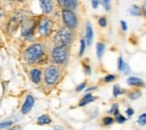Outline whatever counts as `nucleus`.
Segmentation results:
<instances>
[{
  "label": "nucleus",
  "instance_id": "obj_17",
  "mask_svg": "<svg viewBox=\"0 0 146 130\" xmlns=\"http://www.w3.org/2000/svg\"><path fill=\"white\" fill-rule=\"evenodd\" d=\"M96 49H97V56H98V58H101L102 55H104V53H105L106 45H105L104 43H98Z\"/></svg>",
  "mask_w": 146,
  "mask_h": 130
},
{
  "label": "nucleus",
  "instance_id": "obj_33",
  "mask_svg": "<svg viewBox=\"0 0 146 130\" xmlns=\"http://www.w3.org/2000/svg\"><path fill=\"white\" fill-rule=\"evenodd\" d=\"M102 3H104V7L106 8V10H109L110 9V0H102Z\"/></svg>",
  "mask_w": 146,
  "mask_h": 130
},
{
  "label": "nucleus",
  "instance_id": "obj_8",
  "mask_svg": "<svg viewBox=\"0 0 146 130\" xmlns=\"http://www.w3.org/2000/svg\"><path fill=\"white\" fill-rule=\"evenodd\" d=\"M34 102H35L34 96L32 94H28L26 96V99H25V102H24L23 107H21V113L26 114V113H28V112L31 111L32 108L34 107Z\"/></svg>",
  "mask_w": 146,
  "mask_h": 130
},
{
  "label": "nucleus",
  "instance_id": "obj_25",
  "mask_svg": "<svg viewBox=\"0 0 146 130\" xmlns=\"http://www.w3.org/2000/svg\"><path fill=\"white\" fill-rule=\"evenodd\" d=\"M11 125H13V121H3V122H0V130L5 129V128H7V127H9Z\"/></svg>",
  "mask_w": 146,
  "mask_h": 130
},
{
  "label": "nucleus",
  "instance_id": "obj_18",
  "mask_svg": "<svg viewBox=\"0 0 146 130\" xmlns=\"http://www.w3.org/2000/svg\"><path fill=\"white\" fill-rule=\"evenodd\" d=\"M129 13H130V15H133V16L139 17V16L142 15V9H139L138 6H133V7L129 9Z\"/></svg>",
  "mask_w": 146,
  "mask_h": 130
},
{
  "label": "nucleus",
  "instance_id": "obj_37",
  "mask_svg": "<svg viewBox=\"0 0 146 130\" xmlns=\"http://www.w3.org/2000/svg\"><path fill=\"white\" fill-rule=\"evenodd\" d=\"M143 13H144V15H145V17H146V0H145V2L143 3Z\"/></svg>",
  "mask_w": 146,
  "mask_h": 130
},
{
  "label": "nucleus",
  "instance_id": "obj_23",
  "mask_svg": "<svg viewBox=\"0 0 146 130\" xmlns=\"http://www.w3.org/2000/svg\"><path fill=\"white\" fill-rule=\"evenodd\" d=\"M84 48H86V40L84 39H81V42H80V52H79V55L80 56L83 55Z\"/></svg>",
  "mask_w": 146,
  "mask_h": 130
},
{
  "label": "nucleus",
  "instance_id": "obj_14",
  "mask_svg": "<svg viewBox=\"0 0 146 130\" xmlns=\"http://www.w3.org/2000/svg\"><path fill=\"white\" fill-rule=\"evenodd\" d=\"M92 39H93V30H92L91 24L90 22H87V28H86V44L88 46H90L92 43Z\"/></svg>",
  "mask_w": 146,
  "mask_h": 130
},
{
  "label": "nucleus",
  "instance_id": "obj_2",
  "mask_svg": "<svg viewBox=\"0 0 146 130\" xmlns=\"http://www.w3.org/2000/svg\"><path fill=\"white\" fill-rule=\"evenodd\" d=\"M73 40L72 30L68 27L60 28L54 36V43L56 46H69Z\"/></svg>",
  "mask_w": 146,
  "mask_h": 130
},
{
  "label": "nucleus",
  "instance_id": "obj_9",
  "mask_svg": "<svg viewBox=\"0 0 146 130\" xmlns=\"http://www.w3.org/2000/svg\"><path fill=\"white\" fill-rule=\"evenodd\" d=\"M39 5H40V8H42L43 13L46 14V15H48L53 11L54 5H53L52 0H39Z\"/></svg>",
  "mask_w": 146,
  "mask_h": 130
},
{
  "label": "nucleus",
  "instance_id": "obj_3",
  "mask_svg": "<svg viewBox=\"0 0 146 130\" xmlns=\"http://www.w3.org/2000/svg\"><path fill=\"white\" fill-rule=\"evenodd\" d=\"M60 76H61V70H60V67L54 66V65L47 66L46 70H45V73H44L45 84L48 85V86H53V85H55L58 82Z\"/></svg>",
  "mask_w": 146,
  "mask_h": 130
},
{
  "label": "nucleus",
  "instance_id": "obj_35",
  "mask_svg": "<svg viewBox=\"0 0 146 130\" xmlns=\"http://www.w3.org/2000/svg\"><path fill=\"white\" fill-rule=\"evenodd\" d=\"M126 113H127L128 117H130V115H133V114H134V110H133L131 108H128L127 110H126Z\"/></svg>",
  "mask_w": 146,
  "mask_h": 130
},
{
  "label": "nucleus",
  "instance_id": "obj_19",
  "mask_svg": "<svg viewBox=\"0 0 146 130\" xmlns=\"http://www.w3.org/2000/svg\"><path fill=\"white\" fill-rule=\"evenodd\" d=\"M141 95H142V92H141V91L134 90V91H131V92L128 94V98H129L130 100H136V99L141 98Z\"/></svg>",
  "mask_w": 146,
  "mask_h": 130
},
{
  "label": "nucleus",
  "instance_id": "obj_39",
  "mask_svg": "<svg viewBox=\"0 0 146 130\" xmlns=\"http://www.w3.org/2000/svg\"><path fill=\"white\" fill-rule=\"evenodd\" d=\"M10 1H14V0H10ZM18 1H24V0H18Z\"/></svg>",
  "mask_w": 146,
  "mask_h": 130
},
{
  "label": "nucleus",
  "instance_id": "obj_11",
  "mask_svg": "<svg viewBox=\"0 0 146 130\" xmlns=\"http://www.w3.org/2000/svg\"><path fill=\"white\" fill-rule=\"evenodd\" d=\"M127 83L130 86H136V88H144L145 86V83L142 79L139 77H135V76H131L127 80Z\"/></svg>",
  "mask_w": 146,
  "mask_h": 130
},
{
  "label": "nucleus",
  "instance_id": "obj_20",
  "mask_svg": "<svg viewBox=\"0 0 146 130\" xmlns=\"http://www.w3.org/2000/svg\"><path fill=\"white\" fill-rule=\"evenodd\" d=\"M123 93H125V91L123 90V89H120V86L119 85H115L113 86V96H118V95H120V94H123Z\"/></svg>",
  "mask_w": 146,
  "mask_h": 130
},
{
  "label": "nucleus",
  "instance_id": "obj_26",
  "mask_svg": "<svg viewBox=\"0 0 146 130\" xmlns=\"http://www.w3.org/2000/svg\"><path fill=\"white\" fill-rule=\"evenodd\" d=\"M98 22H99L100 27H106L107 26V18L106 17H100L99 20H98Z\"/></svg>",
  "mask_w": 146,
  "mask_h": 130
},
{
  "label": "nucleus",
  "instance_id": "obj_4",
  "mask_svg": "<svg viewBox=\"0 0 146 130\" xmlns=\"http://www.w3.org/2000/svg\"><path fill=\"white\" fill-rule=\"evenodd\" d=\"M52 58L58 65L66 64L69 59V46H55L52 51Z\"/></svg>",
  "mask_w": 146,
  "mask_h": 130
},
{
  "label": "nucleus",
  "instance_id": "obj_10",
  "mask_svg": "<svg viewBox=\"0 0 146 130\" xmlns=\"http://www.w3.org/2000/svg\"><path fill=\"white\" fill-rule=\"evenodd\" d=\"M57 2L63 9L68 10H74L78 6V0H57Z\"/></svg>",
  "mask_w": 146,
  "mask_h": 130
},
{
  "label": "nucleus",
  "instance_id": "obj_28",
  "mask_svg": "<svg viewBox=\"0 0 146 130\" xmlns=\"http://www.w3.org/2000/svg\"><path fill=\"white\" fill-rule=\"evenodd\" d=\"M116 80V76L112 74H109L107 75V76H105V79H104V81L105 82H107V83H109V82H112V81H115Z\"/></svg>",
  "mask_w": 146,
  "mask_h": 130
},
{
  "label": "nucleus",
  "instance_id": "obj_13",
  "mask_svg": "<svg viewBox=\"0 0 146 130\" xmlns=\"http://www.w3.org/2000/svg\"><path fill=\"white\" fill-rule=\"evenodd\" d=\"M19 22H20V18L17 17V16H14L13 18L10 19V21H9V24H8V30H9L10 34H13V33L16 32Z\"/></svg>",
  "mask_w": 146,
  "mask_h": 130
},
{
  "label": "nucleus",
  "instance_id": "obj_36",
  "mask_svg": "<svg viewBox=\"0 0 146 130\" xmlns=\"http://www.w3.org/2000/svg\"><path fill=\"white\" fill-rule=\"evenodd\" d=\"M121 27H123V30H127V24L124 20L121 21Z\"/></svg>",
  "mask_w": 146,
  "mask_h": 130
},
{
  "label": "nucleus",
  "instance_id": "obj_31",
  "mask_svg": "<svg viewBox=\"0 0 146 130\" xmlns=\"http://www.w3.org/2000/svg\"><path fill=\"white\" fill-rule=\"evenodd\" d=\"M86 85H87V83H86V82H83V83L79 84V85L76 86V89H75V90H76V92H80V91H82V90L86 88Z\"/></svg>",
  "mask_w": 146,
  "mask_h": 130
},
{
  "label": "nucleus",
  "instance_id": "obj_29",
  "mask_svg": "<svg viewBox=\"0 0 146 130\" xmlns=\"http://www.w3.org/2000/svg\"><path fill=\"white\" fill-rule=\"evenodd\" d=\"M120 72H123V73H125V74H128V73L130 72V69H129V66H128L127 63H124L123 69H121V71H120Z\"/></svg>",
  "mask_w": 146,
  "mask_h": 130
},
{
  "label": "nucleus",
  "instance_id": "obj_30",
  "mask_svg": "<svg viewBox=\"0 0 146 130\" xmlns=\"http://www.w3.org/2000/svg\"><path fill=\"white\" fill-rule=\"evenodd\" d=\"M83 69H84V72H86V74H87V75L91 74V69H90V66H89L88 64L83 63Z\"/></svg>",
  "mask_w": 146,
  "mask_h": 130
},
{
  "label": "nucleus",
  "instance_id": "obj_12",
  "mask_svg": "<svg viewBox=\"0 0 146 130\" xmlns=\"http://www.w3.org/2000/svg\"><path fill=\"white\" fill-rule=\"evenodd\" d=\"M31 80L33 81V83H35V84H38L40 81H42V71L39 70V69H33L32 71H31Z\"/></svg>",
  "mask_w": 146,
  "mask_h": 130
},
{
  "label": "nucleus",
  "instance_id": "obj_7",
  "mask_svg": "<svg viewBox=\"0 0 146 130\" xmlns=\"http://www.w3.org/2000/svg\"><path fill=\"white\" fill-rule=\"evenodd\" d=\"M34 28H35V21H34V20H31V19H26V20L23 22L21 35H23L24 37H28V36H31V35H33Z\"/></svg>",
  "mask_w": 146,
  "mask_h": 130
},
{
  "label": "nucleus",
  "instance_id": "obj_22",
  "mask_svg": "<svg viewBox=\"0 0 146 130\" xmlns=\"http://www.w3.org/2000/svg\"><path fill=\"white\" fill-rule=\"evenodd\" d=\"M113 119L111 118V117H105L104 119H102V123H104V126H110V125H112L113 123Z\"/></svg>",
  "mask_w": 146,
  "mask_h": 130
},
{
  "label": "nucleus",
  "instance_id": "obj_32",
  "mask_svg": "<svg viewBox=\"0 0 146 130\" xmlns=\"http://www.w3.org/2000/svg\"><path fill=\"white\" fill-rule=\"evenodd\" d=\"M124 63H125V62H124V59H123L121 57H119V58H118V70H119V71H121Z\"/></svg>",
  "mask_w": 146,
  "mask_h": 130
},
{
  "label": "nucleus",
  "instance_id": "obj_5",
  "mask_svg": "<svg viewBox=\"0 0 146 130\" xmlns=\"http://www.w3.org/2000/svg\"><path fill=\"white\" fill-rule=\"evenodd\" d=\"M62 18L65 24V26L69 29H75L78 27V17L76 15L73 13V10H68V9H63L62 10Z\"/></svg>",
  "mask_w": 146,
  "mask_h": 130
},
{
  "label": "nucleus",
  "instance_id": "obj_6",
  "mask_svg": "<svg viewBox=\"0 0 146 130\" xmlns=\"http://www.w3.org/2000/svg\"><path fill=\"white\" fill-rule=\"evenodd\" d=\"M53 32V22L48 18H42L38 24V33L43 37H48L51 36Z\"/></svg>",
  "mask_w": 146,
  "mask_h": 130
},
{
  "label": "nucleus",
  "instance_id": "obj_24",
  "mask_svg": "<svg viewBox=\"0 0 146 130\" xmlns=\"http://www.w3.org/2000/svg\"><path fill=\"white\" fill-rule=\"evenodd\" d=\"M110 113H113V115L116 117L117 114H119V112H118V104L117 103H115V104H112V107H111V109H110Z\"/></svg>",
  "mask_w": 146,
  "mask_h": 130
},
{
  "label": "nucleus",
  "instance_id": "obj_27",
  "mask_svg": "<svg viewBox=\"0 0 146 130\" xmlns=\"http://www.w3.org/2000/svg\"><path fill=\"white\" fill-rule=\"evenodd\" d=\"M116 121H117L118 123H124V122L126 121V118H125L124 115H121V114H117V115H116Z\"/></svg>",
  "mask_w": 146,
  "mask_h": 130
},
{
  "label": "nucleus",
  "instance_id": "obj_21",
  "mask_svg": "<svg viewBox=\"0 0 146 130\" xmlns=\"http://www.w3.org/2000/svg\"><path fill=\"white\" fill-rule=\"evenodd\" d=\"M138 125L139 126H145L146 125V113H143L138 117V120H137Z\"/></svg>",
  "mask_w": 146,
  "mask_h": 130
},
{
  "label": "nucleus",
  "instance_id": "obj_15",
  "mask_svg": "<svg viewBox=\"0 0 146 130\" xmlns=\"http://www.w3.org/2000/svg\"><path fill=\"white\" fill-rule=\"evenodd\" d=\"M94 100H96V98H94L93 95H91L90 93H88V94H86V95L81 99V101L79 102V106H80V107H84V106H87L88 103L93 102Z\"/></svg>",
  "mask_w": 146,
  "mask_h": 130
},
{
  "label": "nucleus",
  "instance_id": "obj_34",
  "mask_svg": "<svg viewBox=\"0 0 146 130\" xmlns=\"http://www.w3.org/2000/svg\"><path fill=\"white\" fill-rule=\"evenodd\" d=\"M98 6H99V0H92V7L96 9L98 8Z\"/></svg>",
  "mask_w": 146,
  "mask_h": 130
},
{
  "label": "nucleus",
  "instance_id": "obj_16",
  "mask_svg": "<svg viewBox=\"0 0 146 130\" xmlns=\"http://www.w3.org/2000/svg\"><path fill=\"white\" fill-rule=\"evenodd\" d=\"M36 122H37V125H39V126H45V125H50V123L52 122V120H51L50 115H47V114H43V115L38 117V119H37Z\"/></svg>",
  "mask_w": 146,
  "mask_h": 130
},
{
  "label": "nucleus",
  "instance_id": "obj_38",
  "mask_svg": "<svg viewBox=\"0 0 146 130\" xmlns=\"http://www.w3.org/2000/svg\"><path fill=\"white\" fill-rule=\"evenodd\" d=\"M9 130H21V127H20V126H15L14 128H11V129H9Z\"/></svg>",
  "mask_w": 146,
  "mask_h": 130
},
{
  "label": "nucleus",
  "instance_id": "obj_1",
  "mask_svg": "<svg viewBox=\"0 0 146 130\" xmlns=\"http://www.w3.org/2000/svg\"><path fill=\"white\" fill-rule=\"evenodd\" d=\"M44 56V46L40 43H35L28 46L24 52V59L28 64H35Z\"/></svg>",
  "mask_w": 146,
  "mask_h": 130
}]
</instances>
